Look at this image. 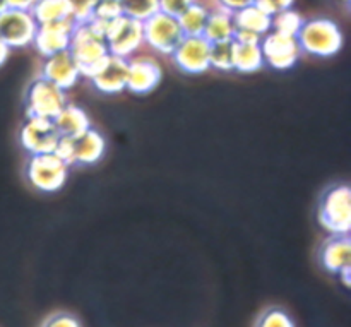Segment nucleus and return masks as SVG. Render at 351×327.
<instances>
[{"label": "nucleus", "mask_w": 351, "mask_h": 327, "mask_svg": "<svg viewBox=\"0 0 351 327\" xmlns=\"http://www.w3.org/2000/svg\"><path fill=\"white\" fill-rule=\"evenodd\" d=\"M77 71L82 77L93 79L108 62L110 51L105 38L91 26V23L75 24L69 47Z\"/></svg>", "instance_id": "nucleus-1"}, {"label": "nucleus", "mask_w": 351, "mask_h": 327, "mask_svg": "<svg viewBox=\"0 0 351 327\" xmlns=\"http://www.w3.org/2000/svg\"><path fill=\"white\" fill-rule=\"evenodd\" d=\"M302 53L314 57H332L343 48V33L338 24L328 17L305 21L297 34Z\"/></svg>", "instance_id": "nucleus-2"}, {"label": "nucleus", "mask_w": 351, "mask_h": 327, "mask_svg": "<svg viewBox=\"0 0 351 327\" xmlns=\"http://www.w3.org/2000/svg\"><path fill=\"white\" fill-rule=\"evenodd\" d=\"M317 218L329 235H350L351 189L348 184H336L322 194Z\"/></svg>", "instance_id": "nucleus-3"}, {"label": "nucleus", "mask_w": 351, "mask_h": 327, "mask_svg": "<svg viewBox=\"0 0 351 327\" xmlns=\"http://www.w3.org/2000/svg\"><path fill=\"white\" fill-rule=\"evenodd\" d=\"M105 137L95 127H89L88 130L75 137H60L55 147V154L64 160L69 167L72 165L89 167V165H96L105 156Z\"/></svg>", "instance_id": "nucleus-4"}, {"label": "nucleus", "mask_w": 351, "mask_h": 327, "mask_svg": "<svg viewBox=\"0 0 351 327\" xmlns=\"http://www.w3.org/2000/svg\"><path fill=\"white\" fill-rule=\"evenodd\" d=\"M67 103L64 89L43 79L41 75L29 82L26 95H24L26 117H36V119L53 120Z\"/></svg>", "instance_id": "nucleus-5"}, {"label": "nucleus", "mask_w": 351, "mask_h": 327, "mask_svg": "<svg viewBox=\"0 0 351 327\" xmlns=\"http://www.w3.org/2000/svg\"><path fill=\"white\" fill-rule=\"evenodd\" d=\"M69 165L55 153L36 154L31 156L26 163V180L36 191L51 194L60 191L69 177Z\"/></svg>", "instance_id": "nucleus-6"}, {"label": "nucleus", "mask_w": 351, "mask_h": 327, "mask_svg": "<svg viewBox=\"0 0 351 327\" xmlns=\"http://www.w3.org/2000/svg\"><path fill=\"white\" fill-rule=\"evenodd\" d=\"M143 31L144 45L163 57H171L185 36L177 17H171L165 12H156L144 21Z\"/></svg>", "instance_id": "nucleus-7"}, {"label": "nucleus", "mask_w": 351, "mask_h": 327, "mask_svg": "<svg viewBox=\"0 0 351 327\" xmlns=\"http://www.w3.org/2000/svg\"><path fill=\"white\" fill-rule=\"evenodd\" d=\"M105 43L110 55L120 58H132V55L144 45L143 23L130 17H119L108 24L105 33Z\"/></svg>", "instance_id": "nucleus-8"}, {"label": "nucleus", "mask_w": 351, "mask_h": 327, "mask_svg": "<svg viewBox=\"0 0 351 327\" xmlns=\"http://www.w3.org/2000/svg\"><path fill=\"white\" fill-rule=\"evenodd\" d=\"M36 29L38 23L29 10L5 9L0 12V41L10 50L33 45Z\"/></svg>", "instance_id": "nucleus-9"}, {"label": "nucleus", "mask_w": 351, "mask_h": 327, "mask_svg": "<svg viewBox=\"0 0 351 327\" xmlns=\"http://www.w3.org/2000/svg\"><path fill=\"white\" fill-rule=\"evenodd\" d=\"M58 141H60V136L55 129L53 120L27 117L26 122L21 127L19 143L31 156L55 153Z\"/></svg>", "instance_id": "nucleus-10"}, {"label": "nucleus", "mask_w": 351, "mask_h": 327, "mask_svg": "<svg viewBox=\"0 0 351 327\" xmlns=\"http://www.w3.org/2000/svg\"><path fill=\"white\" fill-rule=\"evenodd\" d=\"M261 50H263L264 64L276 69V71H288L302 57L297 38L285 36V34L274 33V31H269L266 36H263Z\"/></svg>", "instance_id": "nucleus-11"}, {"label": "nucleus", "mask_w": 351, "mask_h": 327, "mask_svg": "<svg viewBox=\"0 0 351 327\" xmlns=\"http://www.w3.org/2000/svg\"><path fill=\"white\" fill-rule=\"evenodd\" d=\"M209 53H211V43L204 36H184L171 58L182 72L195 75L211 69Z\"/></svg>", "instance_id": "nucleus-12"}, {"label": "nucleus", "mask_w": 351, "mask_h": 327, "mask_svg": "<svg viewBox=\"0 0 351 327\" xmlns=\"http://www.w3.org/2000/svg\"><path fill=\"white\" fill-rule=\"evenodd\" d=\"M75 29V21L67 19L53 24H41L36 29L33 47L43 58L69 50Z\"/></svg>", "instance_id": "nucleus-13"}, {"label": "nucleus", "mask_w": 351, "mask_h": 327, "mask_svg": "<svg viewBox=\"0 0 351 327\" xmlns=\"http://www.w3.org/2000/svg\"><path fill=\"white\" fill-rule=\"evenodd\" d=\"M163 77L160 64L151 57L129 58L127 89L134 95H147L160 84Z\"/></svg>", "instance_id": "nucleus-14"}, {"label": "nucleus", "mask_w": 351, "mask_h": 327, "mask_svg": "<svg viewBox=\"0 0 351 327\" xmlns=\"http://www.w3.org/2000/svg\"><path fill=\"white\" fill-rule=\"evenodd\" d=\"M40 75L43 79H47V81L53 82L55 86H58L64 91L74 88L77 84V79L81 77V74L77 71V65H75L74 58H72L69 50L45 58Z\"/></svg>", "instance_id": "nucleus-15"}, {"label": "nucleus", "mask_w": 351, "mask_h": 327, "mask_svg": "<svg viewBox=\"0 0 351 327\" xmlns=\"http://www.w3.org/2000/svg\"><path fill=\"white\" fill-rule=\"evenodd\" d=\"M319 263L331 274H339L351 267L350 235H329L319 250Z\"/></svg>", "instance_id": "nucleus-16"}, {"label": "nucleus", "mask_w": 351, "mask_h": 327, "mask_svg": "<svg viewBox=\"0 0 351 327\" xmlns=\"http://www.w3.org/2000/svg\"><path fill=\"white\" fill-rule=\"evenodd\" d=\"M129 60L110 55L105 67L91 79L93 86L105 95H119L127 89Z\"/></svg>", "instance_id": "nucleus-17"}, {"label": "nucleus", "mask_w": 351, "mask_h": 327, "mask_svg": "<svg viewBox=\"0 0 351 327\" xmlns=\"http://www.w3.org/2000/svg\"><path fill=\"white\" fill-rule=\"evenodd\" d=\"M233 24H235V29L249 31V33L263 38L271 31L273 17L264 12L263 9H259L256 3H252V5H247L233 12Z\"/></svg>", "instance_id": "nucleus-18"}, {"label": "nucleus", "mask_w": 351, "mask_h": 327, "mask_svg": "<svg viewBox=\"0 0 351 327\" xmlns=\"http://www.w3.org/2000/svg\"><path fill=\"white\" fill-rule=\"evenodd\" d=\"M53 125L60 137H75L91 127V120L84 110L67 103L64 110L53 119Z\"/></svg>", "instance_id": "nucleus-19"}, {"label": "nucleus", "mask_w": 351, "mask_h": 327, "mask_svg": "<svg viewBox=\"0 0 351 327\" xmlns=\"http://www.w3.org/2000/svg\"><path fill=\"white\" fill-rule=\"evenodd\" d=\"M233 33H235L233 14L213 3L211 10H209L208 21H206V27L202 36H204L209 43H216V41L232 40Z\"/></svg>", "instance_id": "nucleus-20"}, {"label": "nucleus", "mask_w": 351, "mask_h": 327, "mask_svg": "<svg viewBox=\"0 0 351 327\" xmlns=\"http://www.w3.org/2000/svg\"><path fill=\"white\" fill-rule=\"evenodd\" d=\"M31 14H33L38 26L72 19L69 0H38L33 9H31Z\"/></svg>", "instance_id": "nucleus-21"}, {"label": "nucleus", "mask_w": 351, "mask_h": 327, "mask_svg": "<svg viewBox=\"0 0 351 327\" xmlns=\"http://www.w3.org/2000/svg\"><path fill=\"white\" fill-rule=\"evenodd\" d=\"M209 10L211 5H208L202 0H195L192 5H189L180 16L177 17L178 24H180L182 31L185 36H202L206 27V21H208Z\"/></svg>", "instance_id": "nucleus-22"}, {"label": "nucleus", "mask_w": 351, "mask_h": 327, "mask_svg": "<svg viewBox=\"0 0 351 327\" xmlns=\"http://www.w3.org/2000/svg\"><path fill=\"white\" fill-rule=\"evenodd\" d=\"M264 67L263 50L259 45H239L235 48V71L252 74Z\"/></svg>", "instance_id": "nucleus-23"}, {"label": "nucleus", "mask_w": 351, "mask_h": 327, "mask_svg": "<svg viewBox=\"0 0 351 327\" xmlns=\"http://www.w3.org/2000/svg\"><path fill=\"white\" fill-rule=\"evenodd\" d=\"M235 48L237 43L233 40L211 43L209 65H211L213 69H216V71L233 72L235 71Z\"/></svg>", "instance_id": "nucleus-24"}, {"label": "nucleus", "mask_w": 351, "mask_h": 327, "mask_svg": "<svg viewBox=\"0 0 351 327\" xmlns=\"http://www.w3.org/2000/svg\"><path fill=\"white\" fill-rule=\"evenodd\" d=\"M305 19L293 9L283 10V12L273 16V26H271V31L274 33L285 34V36L297 38V34L300 33L302 26H304Z\"/></svg>", "instance_id": "nucleus-25"}, {"label": "nucleus", "mask_w": 351, "mask_h": 327, "mask_svg": "<svg viewBox=\"0 0 351 327\" xmlns=\"http://www.w3.org/2000/svg\"><path fill=\"white\" fill-rule=\"evenodd\" d=\"M120 7L125 17L144 23L160 12V0H120Z\"/></svg>", "instance_id": "nucleus-26"}, {"label": "nucleus", "mask_w": 351, "mask_h": 327, "mask_svg": "<svg viewBox=\"0 0 351 327\" xmlns=\"http://www.w3.org/2000/svg\"><path fill=\"white\" fill-rule=\"evenodd\" d=\"M254 327H297L291 315L281 307H269L257 317Z\"/></svg>", "instance_id": "nucleus-27"}, {"label": "nucleus", "mask_w": 351, "mask_h": 327, "mask_svg": "<svg viewBox=\"0 0 351 327\" xmlns=\"http://www.w3.org/2000/svg\"><path fill=\"white\" fill-rule=\"evenodd\" d=\"M122 16L123 12L122 7H120V2H117V0H98L95 5V10H93L91 19L103 24H110Z\"/></svg>", "instance_id": "nucleus-28"}, {"label": "nucleus", "mask_w": 351, "mask_h": 327, "mask_svg": "<svg viewBox=\"0 0 351 327\" xmlns=\"http://www.w3.org/2000/svg\"><path fill=\"white\" fill-rule=\"evenodd\" d=\"M98 0H69L72 10V19L75 21V24L88 23L93 17V10Z\"/></svg>", "instance_id": "nucleus-29"}, {"label": "nucleus", "mask_w": 351, "mask_h": 327, "mask_svg": "<svg viewBox=\"0 0 351 327\" xmlns=\"http://www.w3.org/2000/svg\"><path fill=\"white\" fill-rule=\"evenodd\" d=\"M41 327H82L81 321L69 312H55L43 321Z\"/></svg>", "instance_id": "nucleus-30"}, {"label": "nucleus", "mask_w": 351, "mask_h": 327, "mask_svg": "<svg viewBox=\"0 0 351 327\" xmlns=\"http://www.w3.org/2000/svg\"><path fill=\"white\" fill-rule=\"evenodd\" d=\"M254 3L273 17L276 16V14L283 12V10L291 9L295 0H254Z\"/></svg>", "instance_id": "nucleus-31"}, {"label": "nucleus", "mask_w": 351, "mask_h": 327, "mask_svg": "<svg viewBox=\"0 0 351 327\" xmlns=\"http://www.w3.org/2000/svg\"><path fill=\"white\" fill-rule=\"evenodd\" d=\"M194 2L195 0H160V12L168 14L171 17H178Z\"/></svg>", "instance_id": "nucleus-32"}, {"label": "nucleus", "mask_w": 351, "mask_h": 327, "mask_svg": "<svg viewBox=\"0 0 351 327\" xmlns=\"http://www.w3.org/2000/svg\"><path fill=\"white\" fill-rule=\"evenodd\" d=\"M213 3L233 14V12H237V10L243 9V7L252 5L254 0H213Z\"/></svg>", "instance_id": "nucleus-33"}, {"label": "nucleus", "mask_w": 351, "mask_h": 327, "mask_svg": "<svg viewBox=\"0 0 351 327\" xmlns=\"http://www.w3.org/2000/svg\"><path fill=\"white\" fill-rule=\"evenodd\" d=\"M38 0H5L7 9H16V10H29L34 7Z\"/></svg>", "instance_id": "nucleus-34"}, {"label": "nucleus", "mask_w": 351, "mask_h": 327, "mask_svg": "<svg viewBox=\"0 0 351 327\" xmlns=\"http://www.w3.org/2000/svg\"><path fill=\"white\" fill-rule=\"evenodd\" d=\"M9 55H10V48L5 47V45H3L2 41H0V67H2V65L5 64L7 58H9Z\"/></svg>", "instance_id": "nucleus-35"}, {"label": "nucleus", "mask_w": 351, "mask_h": 327, "mask_svg": "<svg viewBox=\"0 0 351 327\" xmlns=\"http://www.w3.org/2000/svg\"><path fill=\"white\" fill-rule=\"evenodd\" d=\"M350 274H351V267H348V269H343L341 273L338 274L339 280L343 281V284H345V288H350L351 281H350Z\"/></svg>", "instance_id": "nucleus-36"}, {"label": "nucleus", "mask_w": 351, "mask_h": 327, "mask_svg": "<svg viewBox=\"0 0 351 327\" xmlns=\"http://www.w3.org/2000/svg\"><path fill=\"white\" fill-rule=\"evenodd\" d=\"M336 2L341 3V5H345V7H350V0H336Z\"/></svg>", "instance_id": "nucleus-37"}, {"label": "nucleus", "mask_w": 351, "mask_h": 327, "mask_svg": "<svg viewBox=\"0 0 351 327\" xmlns=\"http://www.w3.org/2000/svg\"><path fill=\"white\" fill-rule=\"evenodd\" d=\"M5 9H7L5 0H0V12H2V10H5Z\"/></svg>", "instance_id": "nucleus-38"}, {"label": "nucleus", "mask_w": 351, "mask_h": 327, "mask_svg": "<svg viewBox=\"0 0 351 327\" xmlns=\"http://www.w3.org/2000/svg\"><path fill=\"white\" fill-rule=\"evenodd\" d=\"M117 2H120V0H117Z\"/></svg>", "instance_id": "nucleus-39"}]
</instances>
